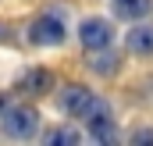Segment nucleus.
Returning a JSON list of instances; mask_svg holds the SVG:
<instances>
[{
	"label": "nucleus",
	"instance_id": "nucleus-1",
	"mask_svg": "<svg viewBox=\"0 0 153 146\" xmlns=\"http://www.w3.org/2000/svg\"><path fill=\"white\" fill-rule=\"evenodd\" d=\"M61 107L68 110L71 118L78 121H85L89 125V132L96 136V139H103V143H111L114 139V128H111V107L103 104V100H96L93 93H85L82 86H68L64 89V96H61Z\"/></svg>",
	"mask_w": 153,
	"mask_h": 146
},
{
	"label": "nucleus",
	"instance_id": "nucleus-2",
	"mask_svg": "<svg viewBox=\"0 0 153 146\" xmlns=\"http://www.w3.org/2000/svg\"><path fill=\"white\" fill-rule=\"evenodd\" d=\"M29 39L39 46H57V43H64V22L57 14H43L29 25Z\"/></svg>",
	"mask_w": 153,
	"mask_h": 146
},
{
	"label": "nucleus",
	"instance_id": "nucleus-3",
	"mask_svg": "<svg viewBox=\"0 0 153 146\" xmlns=\"http://www.w3.org/2000/svg\"><path fill=\"white\" fill-rule=\"evenodd\" d=\"M36 128H39V114L29 107H14L4 114V132L14 139H29V136H36Z\"/></svg>",
	"mask_w": 153,
	"mask_h": 146
},
{
	"label": "nucleus",
	"instance_id": "nucleus-4",
	"mask_svg": "<svg viewBox=\"0 0 153 146\" xmlns=\"http://www.w3.org/2000/svg\"><path fill=\"white\" fill-rule=\"evenodd\" d=\"M78 39H82V46L85 50H103L114 32H111V22H103V18H85L82 22V29H78Z\"/></svg>",
	"mask_w": 153,
	"mask_h": 146
},
{
	"label": "nucleus",
	"instance_id": "nucleus-5",
	"mask_svg": "<svg viewBox=\"0 0 153 146\" xmlns=\"http://www.w3.org/2000/svg\"><path fill=\"white\" fill-rule=\"evenodd\" d=\"M128 50L132 54H153V25H135L128 32Z\"/></svg>",
	"mask_w": 153,
	"mask_h": 146
},
{
	"label": "nucleus",
	"instance_id": "nucleus-6",
	"mask_svg": "<svg viewBox=\"0 0 153 146\" xmlns=\"http://www.w3.org/2000/svg\"><path fill=\"white\" fill-rule=\"evenodd\" d=\"M114 18H125V22H135L150 11V0H114Z\"/></svg>",
	"mask_w": 153,
	"mask_h": 146
},
{
	"label": "nucleus",
	"instance_id": "nucleus-7",
	"mask_svg": "<svg viewBox=\"0 0 153 146\" xmlns=\"http://www.w3.org/2000/svg\"><path fill=\"white\" fill-rule=\"evenodd\" d=\"M22 86H39V89H46V86H50V75L46 72H29L22 78Z\"/></svg>",
	"mask_w": 153,
	"mask_h": 146
},
{
	"label": "nucleus",
	"instance_id": "nucleus-8",
	"mask_svg": "<svg viewBox=\"0 0 153 146\" xmlns=\"http://www.w3.org/2000/svg\"><path fill=\"white\" fill-rule=\"evenodd\" d=\"M75 139H78L75 132H53V136H50V143H53V146H57V143H75Z\"/></svg>",
	"mask_w": 153,
	"mask_h": 146
},
{
	"label": "nucleus",
	"instance_id": "nucleus-9",
	"mask_svg": "<svg viewBox=\"0 0 153 146\" xmlns=\"http://www.w3.org/2000/svg\"><path fill=\"white\" fill-rule=\"evenodd\" d=\"M0 110H4V100H0Z\"/></svg>",
	"mask_w": 153,
	"mask_h": 146
}]
</instances>
